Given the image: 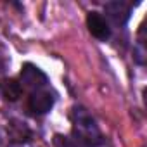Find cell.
<instances>
[{
	"mask_svg": "<svg viewBox=\"0 0 147 147\" xmlns=\"http://www.w3.org/2000/svg\"><path fill=\"white\" fill-rule=\"evenodd\" d=\"M71 119H73V135L75 137H78L80 140H83L90 147L102 142L100 130L97 128L95 121L92 119V116L83 107H75L73 109Z\"/></svg>",
	"mask_w": 147,
	"mask_h": 147,
	"instance_id": "cell-1",
	"label": "cell"
},
{
	"mask_svg": "<svg viewBox=\"0 0 147 147\" xmlns=\"http://www.w3.org/2000/svg\"><path fill=\"white\" fill-rule=\"evenodd\" d=\"M87 26H88V31L92 33V36H95L97 40H102L106 42L109 36H111V28H109V23L106 21V18L99 12H90L87 16Z\"/></svg>",
	"mask_w": 147,
	"mask_h": 147,
	"instance_id": "cell-3",
	"label": "cell"
},
{
	"mask_svg": "<svg viewBox=\"0 0 147 147\" xmlns=\"http://www.w3.org/2000/svg\"><path fill=\"white\" fill-rule=\"evenodd\" d=\"M130 12H131L130 5L125 4V2H109V4H106V14L118 26H123L130 19Z\"/></svg>",
	"mask_w": 147,
	"mask_h": 147,
	"instance_id": "cell-5",
	"label": "cell"
},
{
	"mask_svg": "<svg viewBox=\"0 0 147 147\" xmlns=\"http://www.w3.org/2000/svg\"><path fill=\"white\" fill-rule=\"evenodd\" d=\"M54 106V95L50 92H45V90H35L31 95H30V100H28V107L33 114H45L52 109Z\"/></svg>",
	"mask_w": 147,
	"mask_h": 147,
	"instance_id": "cell-4",
	"label": "cell"
},
{
	"mask_svg": "<svg viewBox=\"0 0 147 147\" xmlns=\"http://www.w3.org/2000/svg\"><path fill=\"white\" fill-rule=\"evenodd\" d=\"M9 62H11V55H9V52L5 50V47L0 43V73L5 71V67L9 66Z\"/></svg>",
	"mask_w": 147,
	"mask_h": 147,
	"instance_id": "cell-9",
	"label": "cell"
},
{
	"mask_svg": "<svg viewBox=\"0 0 147 147\" xmlns=\"http://www.w3.org/2000/svg\"><path fill=\"white\" fill-rule=\"evenodd\" d=\"M7 131H9V137L14 140V142H26V140H30V137H31V131H30V128L24 125V123H21V121H11V125H9V128H7Z\"/></svg>",
	"mask_w": 147,
	"mask_h": 147,
	"instance_id": "cell-6",
	"label": "cell"
},
{
	"mask_svg": "<svg viewBox=\"0 0 147 147\" xmlns=\"http://www.w3.org/2000/svg\"><path fill=\"white\" fill-rule=\"evenodd\" d=\"M45 85H47V75L42 69H38L36 66H33L30 62L21 67V87L31 88L35 92Z\"/></svg>",
	"mask_w": 147,
	"mask_h": 147,
	"instance_id": "cell-2",
	"label": "cell"
},
{
	"mask_svg": "<svg viewBox=\"0 0 147 147\" xmlns=\"http://www.w3.org/2000/svg\"><path fill=\"white\" fill-rule=\"evenodd\" d=\"M54 145L55 147H90L88 144H85L83 140H80L78 137H62V135H55L54 137Z\"/></svg>",
	"mask_w": 147,
	"mask_h": 147,
	"instance_id": "cell-8",
	"label": "cell"
},
{
	"mask_svg": "<svg viewBox=\"0 0 147 147\" xmlns=\"http://www.w3.org/2000/svg\"><path fill=\"white\" fill-rule=\"evenodd\" d=\"M0 92L4 94V97L7 100H18L21 97V94H23V87H21V83L18 80L9 78V80L2 82V85H0Z\"/></svg>",
	"mask_w": 147,
	"mask_h": 147,
	"instance_id": "cell-7",
	"label": "cell"
}]
</instances>
